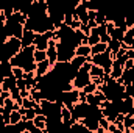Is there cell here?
Returning <instances> with one entry per match:
<instances>
[{"mask_svg":"<svg viewBox=\"0 0 134 133\" xmlns=\"http://www.w3.org/2000/svg\"><path fill=\"white\" fill-rule=\"evenodd\" d=\"M126 32H128V33L131 34V36H134V27H130V28H128Z\"/></svg>","mask_w":134,"mask_h":133,"instance_id":"cell-42","label":"cell"},{"mask_svg":"<svg viewBox=\"0 0 134 133\" xmlns=\"http://www.w3.org/2000/svg\"><path fill=\"white\" fill-rule=\"evenodd\" d=\"M25 2H28V3H33L34 0H25Z\"/></svg>","mask_w":134,"mask_h":133,"instance_id":"cell-43","label":"cell"},{"mask_svg":"<svg viewBox=\"0 0 134 133\" xmlns=\"http://www.w3.org/2000/svg\"><path fill=\"white\" fill-rule=\"evenodd\" d=\"M87 8L80 2L76 6H75V13L78 14V17H80V21H81V24H87V21H89V16H87Z\"/></svg>","mask_w":134,"mask_h":133,"instance_id":"cell-11","label":"cell"},{"mask_svg":"<svg viewBox=\"0 0 134 133\" xmlns=\"http://www.w3.org/2000/svg\"><path fill=\"white\" fill-rule=\"evenodd\" d=\"M120 44H122L120 41H117V39H112V38H111V41L108 42V49L111 50V55H112V58H114V55L117 53V50L120 49Z\"/></svg>","mask_w":134,"mask_h":133,"instance_id":"cell-19","label":"cell"},{"mask_svg":"<svg viewBox=\"0 0 134 133\" xmlns=\"http://www.w3.org/2000/svg\"><path fill=\"white\" fill-rule=\"evenodd\" d=\"M80 30H81V32H83L84 34H87V36H89V34H91V30H92V28H91V27H89L87 24H81V28H80Z\"/></svg>","mask_w":134,"mask_h":133,"instance_id":"cell-35","label":"cell"},{"mask_svg":"<svg viewBox=\"0 0 134 133\" xmlns=\"http://www.w3.org/2000/svg\"><path fill=\"white\" fill-rule=\"evenodd\" d=\"M95 89H97V85L94 83V81H91V83H87L84 88H83V91L86 93V94H92V93H95Z\"/></svg>","mask_w":134,"mask_h":133,"instance_id":"cell-28","label":"cell"},{"mask_svg":"<svg viewBox=\"0 0 134 133\" xmlns=\"http://www.w3.org/2000/svg\"><path fill=\"white\" fill-rule=\"evenodd\" d=\"M56 50H58V61H70L75 57V47L70 45L69 42L58 41L56 42Z\"/></svg>","mask_w":134,"mask_h":133,"instance_id":"cell-4","label":"cell"},{"mask_svg":"<svg viewBox=\"0 0 134 133\" xmlns=\"http://www.w3.org/2000/svg\"><path fill=\"white\" fill-rule=\"evenodd\" d=\"M123 125H125V133H130V129L134 125V114H133V113H128V114H125Z\"/></svg>","mask_w":134,"mask_h":133,"instance_id":"cell-18","label":"cell"},{"mask_svg":"<svg viewBox=\"0 0 134 133\" xmlns=\"http://www.w3.org/2000/svg\"><path fill=\"white\" fill-rule=\"evenodd\" d=\"M123 119H125V114L123 113H119L117 117H115V122H123Z\"/></svg>","mask_w":134,"mask_h":133,"instance_id":"cell-40","label":"cell"},{"mask_svg":"<svg viewBox=\"0 0 134 133\" xmlns=\"http://www.w3.org/2000/svg\"><path fill=\"white\" fill-rule=\"evenodd\" d=\"M114 28H115L114 22H112V21H108V22H106V32H108V34H109V36L112 34V32H114Z\"/></svg>","mask_w":134,"mask_h":133,"instance_id":"cell-31","label":"cell"},{"mask_svg":"<svg viewBox=\"0 0 134 133\" xmlns=\"http://www.w3.org/2000/svg\"><path fill=\"white\" fill-rule=\"evenodd\" d=\"M75 55L91 57V45H89V44H80V45L75 49Z\"/></svg>","mask_w":134,"mask_h":133,"instance_id":"cell-16","label":"cell"},{"mask_svg":"<svg viewBox=\"0 0 134 133\" xmlns=\"http://www.w3.org/2000/svg\"><path fill=\"white\" fill-rule=\"evenodd\" d=\"M8 38H9V36H8V33H6V28H5V27H3V28H0V45H2V44H5Z\"/></svg>","mask_w":134,"mask_h":133,"instance_id":"cell-30","label":"cell"},{"mask_svg":"<svg viewBox=\"0 0 134 133\" xmlns=\"http://www.w3.org/2000/svg\"><path fill=\"white\" fill-rule=\"evenodd\" d=\"M61 121H63V125L66 127V129H70L72 127V124L73 122H76V121H73L72 119V111L63 105V108H61Z\"/></svg>","mask_w":134,"mask_h":133,"instance_id":"cell-8","label":"cell"},{"mask_svg":"<svg viewBox=\"0 0 134 133\" xmlns=\"http://www.w3.org/2000/svg\"><path fill=\"white\" fill-rule=\"evenodd\" d=\"M87 60L89 61H92L94 64H98L104 69V72L106 74H109L111 72V67H112V55H111V50L109 49H106L104 52H101V53H95V55H91V57H87Z\"/></svg>","mask_w":134,"mask_h":133,"instance_id":"cell-2","label":"cell"},{"mask_svg":"<svg viewBox=\"0 0 134 133\" xmlns=\"http://www.w3.org/2000/svg\"><path fill=\"white\" fill-rule=\"evenodd\" d=\"M87 16H89V21H95L97 9H89V11H87Z\"/></svg>","mask_w":134,"mask_h":133,"instance_id":"cell-37","label":"cell"},{"mask_svg":"<svg viewBox=\"0 0 134 133\" xmlns=\"http://www.w3.org/2000/svg\"><path fill=\"white\" fill-rule=\"evenodd\" d=\"M86 102H87L89 105H100V100L95 97L94 93H92V94H86Z\"/></svg>","mask_w":134,"mask_h":133,"instance_id":"cell-27","label":"cell"},{"mask_svg":"<svg viewBox=\"0 0 134 133\" xmlns=\"http://www.w3.org/2000/svg\"><path fill=\"white\" fill-rule=\"evenodd\" d=\"M115 125H117V130L120 133H125V125H123V122H115Z\"/></svg>","mask_w":134,"mask_h":133,"instance_id":"cell-39","label":"cell"},{"mask_svg":"<svg viewBox=\"0 0 134 133\" xmlns=\"http://www.w3.org/2000/svg\"><path fill=\"white\" fill-rule=\"evenodd\" d=\"M80 100L81 102H86V93L83 89H80Z\"/></svg>","mask_w":134,"mask_h":133,"instance_id":"cell-41","label":"cell"},{"mask_svg":"<svg viewBox=\"0 0 134 133\" xmlns=\"http://www.w3.org/2000/svg\"><path fill=\"white\" fill-rule=\"evenodd\" d=\"M34 38H36V32L33 30H24L22 38H20V42H22V47H28V45H33Z\"/></svg>","mask_w":134,"mask_h":133,"instance_id":"cell-9","label":"cell"},{"mask_svg":"<svg viewBox=\"0 0 134 133\" xmlns=\"http://www.w3.org/2000/svg\"><path fill=\"white\" fill-rule=\"evenodd\" d=\"M2 111H3V106H2V105H0V113H2Z\"/></svg>","mask_w":134,"mask_h":133,"instance_id":"cell-44","label":"cell"},{"mask_svg":"<svg viewBox=\"0 0 134 133\" xmlns=\"http://www.w3.org/2000/svg\"><path fill=\"white\" fill-rule=\"evenodd\" d=\"M14 86H17V78H16L14 75L5 77V78L2 80V85H0V88H2L3 91H11Z\"/></svg>","mask_w":134,"mask_h":133,"instance_id":"cell-12","label":"cell"},{"mask_svg":"<svg viewBox=\"0 0 134 133\" xmlns=\"http://www.w3.org/2000/svg\"><path fill=\"white\" fill-rule=\"evenodd\" d=\"M70 27H72L73 30H78V28H81V22L73 19V21H72V24H70Z\"/></svg>","mask_w":134,"mask_h":133,"instance_id":"cell-38","label":"cell"},{"mask_svg":"<svg viewBox=\"0 0 134 133\" xmlns=\"http://www.w3.org/2000/svg\"><path fill=\"white\" fill-rule=\"evenodd\" d=\"M48 41H50V38L47 36V33H36V38H34V49H37V50H47V47H48Z\"/></svg>","mask_w":134,"mask_h":133,"instance_id":"cell-6","label":"cell"},{"mask_svg":"<svg viewBox=\"0 0 134 133\" xmlns=\"http://www.w3.org/2000/svg\"><path fill=\"white\" fill-rule=\"evenodd\" d=\"M125 33H126V30H125V28H119V27H115V28H114V32H112V34H111V38H112V39H117V41H120V42H122V39H123Z\"/></svg>","mask_w":134,"mask_h":133,"instance_id":"cell-23","label":"cell"},{"mask_svg":"<svg viewBox=\"0 0 134 133\" xmlns=\"http://www.w3.org/2000/svg\"><path fill=\"white\" fill-rule=\"evenodd\" d=\"M59 100L63 102V105H64V106H67L69 110H72V108H73V105L80 100V89L73 88V89H70V91H63Z\"/></svg>","mask_w":134,"mask_h":133,"instance_id":"cell-5","label":"cell"},{"mask_svg":"<svg viewBox=\"0 0 134 133\" xmlns=\"http://www.w3.org/2000/svg\"><path fill=\"white\" fill-rule=\"evenodd\" d=\"M9 63L13 66L22 67L25 72L30 70H36V61H34V45H28V47H22L20 52H17Z\"/></svg>","mask_w":134,"mask_h":133,"instance_id":"cell-1","label":"cell"},{"mask_svg":"<svg viewBox=\"0 0 134 133\" xmlns=\"http://www.w3.org/2000/svg\"><path fill=\"white\" fill-rule=\"evenodd\" d=\"M50 69H52V64H50V61L48 60H44V61H41V63H36V78H41V77H44L45 74H48L50 72Z\"/></svg>","mask_w":134,"mask_h":133,"instance_id":"cell-7","label":"cell"},{"mask_svg":"<svg viewBox=\"0 0 134 133\" xmlns=\"http://www.w3.org/2000/svg\"><path fill=\"white\" fill-rule=\"evenodd\" d=\"M17 88L22 91V89H27V81L25 78H17Z\"/></svg>","mask_w":134,"mask_h":133,"instance_id":"cell-33","label":"cell"},{"mask_svg":"<svg viewBox=\"0 0 134 133\" xmlns=\"http://www.w3.org/2000/svg\"><path fill=\"white\" fill-rule=\"evenodd\" d=\"M89 74H91V77H101L103 74H104V69L98 64H94L92 63V66L89 69Z\"/></svg>","mask_w":134,"mask_h":133,"instance_id":"cell-20","label":"cell"},{"mask_svg":"<svg viewBox=\"0 0 134 133\" xmlns=\"http://www.w3.org/2000/svg\"><path fill=\"white\" fill-rule=\"evenodd\" d=\"M87 61V57H81V55H75L70 60V66L73 67V70H78L80 67H83V64Z\"/></svg>","mask_w":134,"mask_h":133,"instance_id":"cell-15","label":"cell"},{"mask_svg":"<svg viewBox=\"0 0 134 133\" xmlns=\"http://www.w3.org/2000/svg\"><path fill=\"white\" fill-rule=\"evenodd\" d=\"M108 125H109V121H108L104 116H101V117H100V127H103V129L108 132Z\"/></svg>","mask_w":134,"mask_h":133,"instance_id":"cell-34","label":"cell"},{"mask_svg":"<svg viewBox=\"0 0 134 133\" xmlns=\"http://www.w3.org/2000/svg\"><path fill=\"white\" fill-rule=\"evenodd\" d=\"M117 81H120L125 86L134 83V67H131V69H123V74H122L120 78H117Z\"/></svg>","mask_w":134,"mask_h":133,"instance_id":"cell-10","label":"cell"},{"mask_svg":"<svg viewBox=\"0 0 134 133\" xmlns=\"http://www.w3.org/2000/svg\"><path fill=\"white\" fill-rule=\"evenodd\" d=\"M122 42H123V44H126V45H128V49H134V36H131L128 32L125 33L123 39H122Z\"/></svg>","mask_w":134,"mask_h":133,"instance_id":"cell-25","label":"cell"},{"mask_svg":"<svg viewBox=\"0 0 134 133\" xmlns=\"http://www.w3.org/2000/svg\"><path fill=\"white\" fill-rule=\"evenodd\" d=\"M131 67H134V58H128L123 64V69H131Z\"/></svg>","mask_w":134,"mask_h":133,"instance_id":"cell-36","label":"cell"},{"mask_svg":"<svg viewBox=\"0 0 134 133\" xmlns=\"http://www.w3.org/2000/svg\"><path fill=\"white\" fill-rule=\"evenodd\" d=\"M34 117H36V111H34V108H27V111H25V114H24L22 119H25V121H33Z\"/></svg>","mask_w":134,"mask_h":133,"instance_id":"cell-26","label":"cell"},{"mask_svg":"<svg viewBox=\"0 0 134 133\" xmlns=\"http://www.w3.org/2000/svg\"><path fill=\"white\" fill-rule=\"evenodd\" d=\"M106 133H120L117 130V125H115V122H109V125H108V132Z\"/></svg>","mask_w":134,"mask_h":133,"instance_id":"cell-32","label":"cell"},{"mask_svg":"<svg viewBox=\"0 0 134 133\" xmlns=\"http://www.w3.org/2000/svg\"><path fill=\"white\" fill-rule=\"evenodd\" d=\"M95 22H97V25H101V24H106L108 21H106V11L100 8V9H97V16H95Z\"/></svg>","mask_w":134,"mask_h":133,"instance_id":"cell-21","label":"cell"},{"mask_svg":"<svg viewBox=\"0 0 134 133\" xmlns=\"http://www.w3.org/2000/svg\"><path fill=\"white\" fill-rule=\"evenodd\" d=\"M24 74H25V70H24L22 67L13 66V75H14L16 78H24Z\"/></svg>","mask_w":134,"mask_h":133,"instance_id":"cell-29","label":"cell"},{"mask_svg":"<svg viewBox=\"0 0 134 133\" xmlns=\"http://www.w3.org/2000/svg\"><path fill=\"white\" fill-rule=\"evenodd\" d=\"M122 74H123V66L117 61V60H112V67H111V72H109V75H111V78H120L122 77Z\"/></svg>","mask_w":134,"mask_h":133,"instance_id":"cell-13","label":"cell"},{"mask_svg":"<svg viewBox=\"0 0 134 133\" xmlns=\"http://www.w3.org/2000/svg\"><path fill=\"white\" fill-rule=\"evenodd\" d=\"M133 27H134V21H133Z\"/></svg>","mask_w":134,"mask_h":133,"instance_id":"cell-45","label":"cell"},{"mask_svg":"<svg viewBox=\"0 0 134 133\" xmlns=\"http://www.w3.org/2000/svg\"><path fill=\"white\" fill-rule=\"evenodd\" d=\"M108 49V44L106 42H97V44H94V45H91V55H95V53H101V52H104Z\"/></svg>","mask_w":134,"mask_h":133,"instance_id":"cell-17","label":"cell"},{"mask_svg":"<svg viewBox=\"0 0 134 133\" xmlns=\"http://www.w3.org/2000/svg\"><path fill=\"white\" fill-rule=\"evenodd\" d=\"M22 114H20V111L19 110H13L11 113H9V124H17L19 121H22Z\"/></svg>","mask_w":134,"mask_h":133,"instance_id":"cell-22","label":"cell"},{"mask_svg":"<svg viewBox=\"0 0 134 133\" xmlns=\"http://www.w3.org/2000/svg\"><path fill=\"white\" fill-rule=\"evenodd\" d=\"M5 28H6V33L8 36H14V38H22V33H24V30H25V27H24V24H20L13 14L6 19V22H5Z\"/></svg>","mask_w":134,"mask_h":133,"instance_id":"cell-3","label":"cell"},{"mask_svg":"<svg viewBox=\"0 0 134 133\" xmlns=\"http://www.w3.org/2000/svg\"><path fill=\"white\" fill-rule=\"evenodd\" d=\"M33 122L39 130H42L44 133H47V117H45L44 114H36V117L33 119Z\"/></svg>","mask_w":134,"mask_h":133,"instance_id":"cell-14","label":"cell"},{"mask_svg":"<svg viewBox=\"0 0 134 133\" xmlns=\"http://www.w3.org/2000/svg\"><path fill=\"white\" fill-rule=\"evenodd\" d=\"M44 60H47V52H45V50H37V49H34V61H36V63H41V61H44Z\"/></svg>","mask_w":134,"mask_h":133,"instance_id":"cell-24","label":"cell"}]
</instances>
